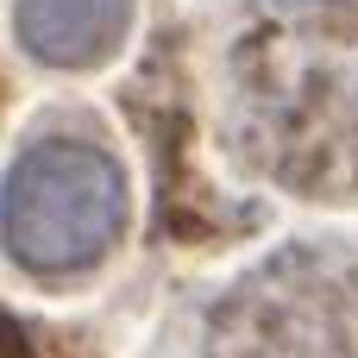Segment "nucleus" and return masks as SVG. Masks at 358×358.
I'll return each instance as SVG.
<instances>
[{
    "label": "nucleus",
    "instance_id": "f257e3e1",
    "mask_svg": "<svg viewBox=\"0 0 358 358\" xmlns=\"http://www.w3.org/2000/svg\"><path fill=\"white\" fill-rule=\"evenodd\" d=\"M252 157L289 189L358 195V0H271L233 44Z\"/></svg>",
    "mask_w": 358,
    "mask_h": 358
},
{
    "label": "nucleus",
    "instance_id": "f03ea898",
    "mask_svg": "<svg viewBox=\"0 0 358 358\" xmlns=\"http://www.w3.org/2000/svg\"><path fill=\"white\" fill-rule=\"evenodd\" d=\"M126 227L120 164L82 138H38L0 182V245L31 277H76L113 252Z\"/></svg>",
    "mask_w": 358,
    "mask_h": 358
},
{
    "label": "nucleus",
    "instance_id": "7ed1b4c3",
    "mask_svg": "<svg viewBox=\"0 0 358 358\" xmlns=\"http://www.w3.org/2000/svg\"><path fill=\"white\" fill-rule=\"evenodd\" d=\"M252 289L227 308L233 334H258V352L214 358H358V277H327L321 264H289L245 277Z\"/></svg>",
    "mask_w": 358,
    "mask_h": 358
},
{
    "label": "nucleus",
    "instance_id": "20e7f679",
    "mask_svg": "<svg viewBox=\"0 0 358 358\" xmlns=\"http://www.w3.org/2000/svg\"><path fill=\"white\" fill-rule=\"evenodd\" d=\"M132 0H13V31L25 57L50 69H88L120 50Z\"/></svg>",
    "mask_w": 358,
    "mask_h": 358
}]
</instances>
